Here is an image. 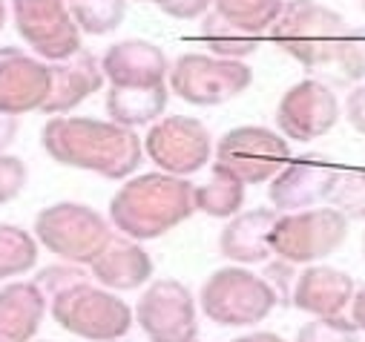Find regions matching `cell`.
Wrapping results in <instances>:
<instances>
[{
    "label": "cell",
    "instance_id": "obj_6",
    "mask_svg": "<svg viewBox=\"0 0 365 342\" xmlns=\"http://www.w3.org/2000/svg\"><path fill=\"white\" fill-rule=\"evenodd\" d=\"M279 305L273 288L264 282L262 274H253L242 265H227L213 271L202 291L199 308L202 314L225 328H250L270 316V311Z\"/></svg>",
    "mask_w": 365,
    "mask_h": 342
},
{
    "label": "cell",
    "instance_id": "obj_41",
    "mask_svg": "<svg viewBox=\"0 0 365 342\" xmlns=\"http://www.w3.org/2000/svg\"><path fill=\"white\" fill-rule=\"evenodd\" d=\"M362 256H365V233H362Z\"/></svg>",
    "mask_w": 365,
    "mask_h": 342
},
{
    "label": "cell",
    "instance_id": "obj_31",
    "mask_svg": "<svg viewBox=\"0 0 365 342\" xmlns=\"http://www.w3.org/2000/svg\"><path fill=\"white\" fill-rule=\"evenodd\" d=\"M32 282L46 294V299H52V296L63 294L66 288H72V285H78V282H86V271H83V265H72V262L49 265V268H43V271H38Z\"/></svg>",
    "mask_w": 365,
    "mask_h": 342
},
{
    "label": "cell",
    "instance_id": "obj_34",
    "mask_svg": "<svg viewBox=\"0 0 365 342\" xmlns=\"http://www.w3.org/2000/svg\"><path fill=\"white\" fill-rule=\"evenodd\" d=\"M155 6L164 15L175 18V21H196V18L207 15V9L213 6V0H158Z\"/></svg>",
    "mask_w": 365,
    "mask_h": 342
},
{
    "label": "cell",
    "instance_id": "obj_18",
    "mask_svg": "<svg viewBox=\"0 0 365 342\" xmlns=\"http://www.w3.org/2000/svg\"><path fill=\"white\" fill-rule=\"evenodd\" d=\"M279 213L273 207H253L242 210L239 216L227 219V224L219 233V253L233 265H262L270 262V233L277 224Z\"/></svg>",
    "mask_w": 365,
    "mask_h": 342
},
{
    "label": "cell",
    "instance_id": "obj_45",
    "mask_svg": "<svg viewBox=\"0 0 365 342\" xmlns=\"http://www.w3.org/2000/svg\"><path fill=\"white\" fill-rule=\"evenodd\" d=\"M46 342H49V339H46Z\"/></svg>",
    "mask_w": 365,
    "mask_h": 342
},
{
    "label": "cell",
    "instance_id": "obj_25",
    "mask_svg": "<svg viewBox=\"0 0 365 342\" xmlns=\"http://www.w3.org/2000/svg\"><path fill=\"white\" fill-rule=\"evenodd\" d=\"M199 38H202V43L210 49V55L230 58V61H245V58H250V55L259 49V43H262L259 35L242 32L239 26L227 24L225 18H219L216 12H213V15H205Z\"/></svg>",
    "mask_w": 365,
    "mask_h": 342
},
{
    "label": "cell",
    "instance_id": "obj_3",
    "mask_svg": "<svg viewBox=\"0 0 365 342\" xmlns=\"http://www.w3.org/2000/svg\"><path fill=\"white\" fill-rule=\"evenodd\" d=\"M345 32V18L331 6L317 4V0H288L267 35L302 66L319 69L334 63Z\"/></svg>",
    "mask_w": 365,
    "mask_h": 342
},
{
    "label": "cell",
    "instance_id": "obj_1",
    "mask_svg": "<svg viewBox=\"0 0 365 342\" xmlns=\"http://www.w3.org/2000/svg\"><path fill=\"white\" fill-rule=\"evenodd\" d=\"M46 155L63 167L86 170L110 182L133 179L144 161V141L135 130L86 115H55L41 133Z\"/></svg>",
    "mask_w": 365,
    "mask_h": 342
},
{
    "label": "cell",
    "instance_id": "obj_2",
    "mask_svg": "<svg viewBox=\"0 0 365 342\" xmlns=\"http://www.w3.org/2000/svg\"><path fill=\"white\" fill-rule=\"evenodd\" d=\"M196 213V187L187 179L170 173H141L127 179L110 202V222L113 227L133 239L150 242Z\"/></svg>",
    "mask_w": 365,
    "mask_h": 342
},
{
    "label": "cell",
    "instance_id": "obj_29",
    "mask_svg": "<svg viewBox=\"0 0 365 342\" xmlns=\"http://www.w3.org/2000/svg\"><path fill=\"white\" fill-rule=\"evenodd\" d=\"M297 342H359L351 316H317L297 331Z\"/></svg>",
    "mask_w": 365,
    "mask_h": 342
},
{
    "label": "cell",
    "instance_id": "obj_22",
    "mask_svg": "<svg viewBox=\"0 0 365 342\" xmlns=\"http://www.w3.org/2000/svg\"><path fill=\"white\" fill-rule=\"evenodd\" d=\"M170 101V87H110L107 90V115L110 121L135 130V127H153L158 118H164Z\"/></svg>",
    "mask_w": 365,
    "mask_h": 342
},
{
    "label": "cell",
    "instance_id": "obj_7",
    "mask_svg": "<svg viewBox=\"0 0 365 342\" xmlns=\"http://www.w3.org/2000/svg\"><path fill=\"white\" fill-rule=\"evenodd\" d=\"M250 83L253 69L245 61H230L210 52L178 55L167 78L173 95L190 107H222L250 90Z\"/></svg>",
    "mask_w": 365,
    "mask_h": 342
},
{
    "label": "cell",
    "instance_id": "obj_30",
    "mask_svg": "<svg viewBox=\"0 0 365 342\" xmlns=\"http://www.w3.org/2000/svg\"><path fill=\"white\" fill-rule=\"evenodd\" d=\"M334 66L342 72L345 81L365 83V26H356V29L348 26V32L336 49Z\"/></svg>",
    "mask_w": 365,
    "mask_h": 342
},
{
    "label": "cell",
    "instance_id": "obj_23",
    "mask_svg": "<svg viewBox=\"0 0 365 342\" xmlns=\"http://www.w3.org/2000/svg\"><path fill=\"white\" fill-rule=\"evenodd\" d=\"M245 182H239L233 173L216 167L205 185L196 187V210L210 219H233L242 213L245 204Z\"/></svg>",
    "mask_w": 365,
    "mask_h": 342
},
{
    "label": "cell",
    "instance_id": "obj_44",
    "mask_svg": "<svg viewBox=\"0 0 365 342\" xmlns=\"http://www.w3.org/2000/svg\"><path fill=\"white\" fill-rule=\"evenodd\" d=\"M359 4H365V0H359Z\"/></svg>",
    "mask_w": 365,
    "mask_h": 342
},
{
    "label": "cell",
    "instance_id": "obj_27",
    "mask_svg": "<svg viewBox=\"0 0 365 342\" xmlns=\"http://www.w3.org/2000/svg\"><path fill=\"white\" fill-rule=\"evenodd\" d=\"M69 15L83 35H110L124 24L127 0H66Z\"/></svg>",
    "mask_w": 365,
    "mask_h": 342
},
{
    "label": "cell",
    "instance_id": "obj_5",
    "mask_svg": "<svg viewBox=\"0 0 365 342\" xmlns=\"http://www.w3.org/2000/svg\"><path fill=\"white\" fill-rule=\"evenodd\" d=\"M52 319L72 336L89 342H115L124 339L135 322V311L98 282H78L63 294L49 299Z\"/></svg>",
    "mask_w": 365,
    "mask_h": 342
},
{
    "label": "cell",
    "instance_id": "obj_26",
    "mask_svg": "<svg viewBox=\"0 0 365 342\" xmlns=\"http://www.w3.org/2000/svg\"><path fill=\"white\" fill-rule=\"evenodd\" d=\"M38 239L18 224H0V282L29 274L38 265Z\"/></svg>",
    "mask_w": 365,
    "mask_h": 342
},
{
    "label": "cell",
    "instance_id": "obj_16",
    "mask_svg": "<svg viewBox=\"0 0 365 342\" xmlns=\"http://www.w3.org/2000/svg\"><path fill=\"white\" fill-rule=\"evenodd\" d=\"M110 87H164L170 78V61L161 46L130 38L113 43L101 58Z\"/></svg>",
    "mask_w": 365,
    "mask_h": 342
},
{
    "label": "cell",
    "instance_id": "obj_21",
    "mask_svg": "<svg viewBox=\"0 0 365 342\" xmlns=\"http://www.w3.org/2000/svg\"><path fill=\"white\" fill-rule=\"evenodd\" d=\"M49 311L46 294L35 282L0 288V342H32Z\"/></svg>",
    "mask_w": 365,
    "mask_h": 342
},
{
    "label": "cell",
    "instance_id": "obj_36",
    "mask_svg": "<svg viewBox=\"0 0 365 342\" xmlns=\"http://www.w3.org/2000/svg\"><path fill=\"white\" fill-rule=\"evenodd\" d=\"M15 138H18V118L0 113V155L6 152V147H9Z\"/></svg>",
    "mask_w": 365,
    "mask_h": 342
},
{
    "label": "cell",
    "instance_id": "obj_14",
    "mask_svg": "<svg viewBox=\"0 0 365 342\" xmlns=\"http://www.w3.org/2000/svg\"><path fill=\"white\" fill-rule=\"evenodd\" d=\"M339 170L325 155L291 158L267 185V199L277 213H299L328 202Z\"/></svg>",
    "mask_w": 365,
    "mask_h": 342
},
{
    "label": "cell",
    "instance_id": "obj_13",
    "mask_svg": "<svg viewBox=\"0 0 365 342\" xmlns=\"http://www.w3.org/2000/svg\"><path fill=\"white\" fill-rule=\"evenodd\" d=\"M339 98L328 83L302 78L288 87L277 104V127L285 138L308 144L328 135L339 121Z\"/></svg>",
    "mask_w": 365,
    "mask_h": 342
},
{
    "label": "cell",
    "instance_id": "obj_28",
    "mask_svg": "<svg viewBox=\"0 0 365 342\" xmlns=\"http://www.w3.org/2000/svg\"><path fill=\"white\" fill-rule=\"evenodd\" d=\"M328 204L348 222H365V167H342Z\"/></svg>",
    "mask_w": 365,
    "mask_h": 342
},
{
    "label": "cell",
    "instance_id": "obj_20",
    "mask_svg": "<svg viewBox=\"0 0 365 342\" xmlns=\"http://www.w3.org/2000/svg\"><path fill=\"white\" fill-rule=\"evenodd\" d=\"M356 294V285L351 274L331 268V265H308L299 271L297 288H294V308L308 316H339L345 308H351V299Z\"/></svg>",
    "mask_w": 365,
    "mask_h": 342
},
{
    "label": "cell",
    "instance_id": "obj_33",
    "mask_svg": "<svg viewBox=\"0 0 365 342\" xmlns=\"http://www.w3.org/2000/svg\"><path fill=\"white\" fill-rule=\"evenodd\" d=\"M29 170L26 161L18 155H0V204H9L12 199L21 196V190L26 187Z\"/></svg>",
    "mask_w": 365,
    "mask_h": 342
},
{
    "label": "cell",
    "instance_id": "obj_4",
    "mask_svg": "<svg viewBox=\"0 0 365 342\" xmlns=\"http://www.w3.org/2000/svg\"><path fill=\"white\" fill-rule=\"evenodd\" d=\"M113 222L81 202H55L35 216V239L43 250L72 265H93L115 239Z\"/></svg>",
    "mask_w": 365,
    "mask_h": 342
},
{
    "label": "cell",
    "instance_id": "obj_19",
    "mask_svg": "<svg viewBox=\"0 0 365 342\" xmlns=\"http://www.w3.org/2000/svg\"><path fill=\"white\" fill-rule=\"evenodd\" d=\"M153 256L141 247V242H133L127 236H115L98 259L89 265V276H93L101 288L115 291V294H127V291H138L153 279Z\"/></svg>",
    "mask_w": 365,
    "mask_h": 342
},
{
    "label": "cell",
    "instance_id": "obj_15",
    "mask_svg": "<svg viewBox=\"0 0 365 342\" xmlns=\"http://www.w3.org/2000/svg\"><path fill=\"white\" fill-rule=\"evenodd\" d=\"M52 90V69L38 55L0 46V113L26 115L43 110Z\"/></svg>",
    "mask_w": 365,
    "mask_h": 342
},
{
    "label": "cell",
    "instance_id": "obj_12",
    "mask_svg": "<svg viewBox=\"0 0 365 342\" xmlns=\"http://www.w3.org/2000/svg\"><path fill=\"white\" fill-rule=\"evenodd\" d=\"M12 18L18 35L41 61L58 63L81 52V29L66 0H12Z\"/></svg>",
    "mask_w": 365,
    "mask_h": 342
},
{
    "label": "cell",
    "instance_id": "obj_38",
    "mask_svg": "<svg viewBox=\"0 0 365 342\" xmlns=\"http://www.w3.org/2000/svg\"><path fill=\"white\" fill-rule=\"evenodd\" d=\"M230 342H288V339H282L279 333H273V331H253V333H242V336H236Z\"/></svg>",
    "mask_w": 365,
    "mask_h": 342
},
{
    "label": "cell",
    "instance_id": "obj_43",
    "mask_svg": "<svg viewBox=\"0 0 365 342\" xmlns=\"http://www.w3.org/2000/svg\"><path fill=\"white\" fill-rule=\"evenodd\" d=\"M362 12H365V4H362Z\"/></svg>",
    "mask_w": 365,
    "mask_h": 342
},
{
    "label": "cell",
    "instance_id": "obj_10",
    "mask_svg": "<svg viewBox=\"0 0 365 342\" xmlns=\"http://www.w3.org/2000/svg\"><path fill=\"white\" fill-rule=\"evenodd\" d=\"M144 152L161 173L190 179L213 158L216 147L205 121L193 115H164L150 127Z\"/></svg>",
    "mask_w": 365,
    "mask_h": 342
},
{
    "label": "cell",
    "instance_id": "obj_17",
    "mask_svg": "<svg viewBox=\"0 0 365 342\" xmlns=\"http://www.w3.org/2000/svg\"><path fill=\"white\" fill-rule=\"evenodd\" d=\"M49 69H52V90H49V98L41 113H46L52 118L66 115L75 107H81L89 95H96L107 81L101 58H96L86 49H81L78 55H72L66 61L49 63Z\"/></svg>",
    "mask_w": 365,
    "mask_h": 342
},
{
    "label": "cell",
    "instance_id": "obj_39",
    "mask_svg": "<svg viewBox=\"0 0 365 342\" xmlns=\"http://www.w3.org/2000/svg\"><path fill=\"white\" fill-rule=\"evenodd\" d=\"M4 24H6V0H0V32H4Z\"/></svg>",
    "mask_w": 365,
    "mask_h": 342
},
{
    "label": "cell",
    "instance_id": "obj_32",
    "mask_svg": "<svg viewBox=\"0 0 365 342\" xmlns=\"http://www.w3.org/2000/svg\"><path fill=\"white\" fill-rule=\"evenodd\" d=\"M262 276L273 288L279 305H294V288H297V279H299L297 265H291V262H285V259H279V256H277L273 262H264Z\"/></svg>",
    "mask_w": 365,
    "mask_h": 342
},
{
    "label": "cell",
    "instance_id": "obj_11",
    "mask_svg": "<svg viewBox=\"0 0 365 342\" xmlns=\"http://www.w3.org/2000/svg\"><path fill=\"white\" fill-rule=\"evenodd\" d=\"M135 322L150 342H199L196 296L178 279H155L138 296Z\"/></svg>",
    "mask_w": 365,
    "mask_h": 342
},
{
    "label": "cell",
    "instance_id": "obj_24",
    "mask_svg": "<svg viewBox=\"0 0 365 342\" xmlns=\"http://www.w3.org/2000/svg\"><path fill=\"white\" fill-rule=\"evenodd\" d=\"M285 0H213V12L250 35H264L277 24Z\"/></svg>",
    "mask_w": 365,
    "mask_h": 342
},
{
    "label": "cell",
    "instance_id": "obj_8",
    "mask_svg": "<svg viewBox=\"0 0 365 342\" xmlns=\"http://www.w3.org/2000/svg\"><path fill=\"white\" fill-rule=\"evenodd\" d=\"M345 239L348 219L331 204H322L299 213H279L270 233V250L291 265H319L345 244Z\"/></svg>",
    "mask_w": 365,
    "mask_h": 342
},
{
    "label": "cell",
    "instance_id": "obj_42",
    "mask_svg": "<svg viewBox=\"0 0 365 342\" xmlns=\"http://www.w3.org/2000/svg\"><path fill=\"white\" fill-rule=\"evenodd\" d=\"M115 342H127V339H115Z\"/></svg>",
    "mask_w": 365,
    "mask_h": 342
},
{
    "label": "cell",
    "instance_id": "obj_37",
    "mask_svg": "<svg viewBox=\"0 0 365 342\" xmlns=\"http://www.w3.org/2000/svg\"><path fill=\"white\" fill-rule=\"evenodd\" d=\"M351 322L356 325V331H365V285L356 288L354 299H351Z\"/></svg>",
    "mask_w": 365,
    "mask_h": 342
},
{
    "label": "cell",
    "instance_id": "obj_35",
    "mask_svg": "<svg viewBox=\"0 0 365 342\" xmlns=\"http://www.w3.org/2000/svg\"><path fill=\"white\" fill-rule=\"evenodd\" d=\"M342 115L348 118L351 130H356V135H365V83H356V87L348 93Z\"/></svg>",
    "mask_w": 365,
    "mask_h": 342
},
{
    "label": "cell",
    "instance_id": "obj_9",
    "mask_svg": "<svg viewBox=\"0 0 365 342\" xmlns=\"http://www.w3.org/2000/svg\"><path fill=\"white\" fill-rule=\"evenodd\" d=\"M291 144L282 133L259 124L227 130L213 152V164L233 173L245 185H264L291 161Z\"/></svg>",
    "mask_w": 365,
    "mask_h": 342
},
{
    "label": "cell",
    "instance_id": "obj_40",
    "mask_svg": "<svg viewBox=\"0 0 365 342\" xmlns=\"http://www.w3.org/2000/svg\"><path fill=\"white\" fill-rule=\"evenodd\" d=\"M138 4H158V0H138Z\"/></svg>",
    "mask_w": 365,
    "mask_h": 342
}]
</instances>
